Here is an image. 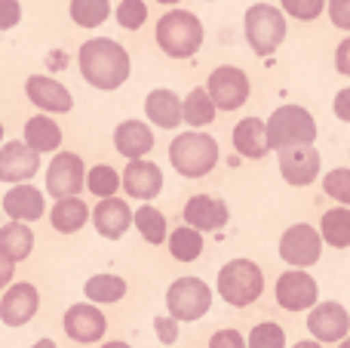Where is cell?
<instances>
[{
    "label": "cell",
    "instance_id": "cell-44",
    "mask_svg": "<svg viewBox=\"0 0 350 348\" xmlns=\"http://www.w3.org/2000/svg\"><path fill=\"white\" fill-rule=\"evenodd\" d=\"M335 68L350 77V37H345V40L338 43V49H335Z\"/></svg>",
    "mask_w": 350,
    "mask_h": 348
},
{
    "label": "cell",
    "instance_id": "cell-27",
    "mask_svg": "<svg viewBox=\"0 0 350 348\" xmlns=\"http://www.w3.org/2000/svg\"><path fill=\"white\" fill-rule=\"evenodd\" d=\"M92 210L86 207L83 197H65V201H55L49 210V225L59 234H77L80 228L90 222Z\"/></svg>",
    "mask_w": 350,
    "mask_h": 348
},
{
    "label": "cell",
    "instance_id": "cell-12",
    "mask_svg": "<svg viewBox=\"0 0 350 348\" xmlns=\"http://www.w3.org/2000/svg\"><path fill=\"white\" fill-rule=\"evenodd\" d=\"M37 312H40V290L28 281H12L0 296V324L12 330L31 324Z\"/></svg>",
    "mask_w": 350,
    "mask_h": 348
},
{
    "label": "cell",
    "instance_id": "cell-33",
    "mask_svg": "<svg viewBox=\"0 0 350 348\" xmlns=\"http://www.w3.org/2000/svg\"><path fill=\"white\" fill-rule=\"evenodd\" d=\"M166 244H170L172 259H178V262H193V259H200V253H203V234L187 225H178L170 238H166Z\"/></svg>",
    "mask_w": 350,
    "mask_h": 348
},
{
    "label": "cell",
    "instance_id": "cell-29",
    "mask_svg": "<svg viewBox=\"0 0 350 348\" xmlns=\"http://www.w3.org/2000/svg\"><path fill=\"white\" fill-rule=\"evenodd\" d=\"M320 238L326 240L335 250H347L350 247V210L347 207H335L326 210L320 219Z\"/></svg>",
    "mask_w": 350,
    "mask_h": 348
},
{
    "label": "cell",
    "instance_id": "cell-16",
    "mask_svg": "<svg viewBox=\"0 0 350 348\" xmlns=\"http://www.w3.org/2000/svg\"><path fill=\"white\" fill-rule=\"evenodd\" d=\"M308 330L314 343H341L350 333V314L341 302H320L310 308Z\"/></svg>",
    "mask_w": 350,
    "mask_h": 348
},
{
    "label": "cell",
    "instance_id": "cell-25",
    "mask_svg": "<svg viewBox=\"0 0 350 348\" xmlns=\"http://www.w3.org/2000/svg\"><path fill=\"white\" fill-rule=\"evenodd\" d=\"M34 253V232L31 225H22V222H3L0 225V256L6 262L18 265Z\"/></svg>",
    "mask_w": 350,
    "mask_h": 348
},
{
    "label": "cell",
    "instance_id": "cell-11",
    "mask_svg": "<svg viewBox=\"0 0 350 348\" xmlns=\"http://www.w3.org/2000/svg\"><path fill=\"white\" fill-rule=\"evenodd\" d=\"M320 256H323V238L317 228L298 222V225H289L283 232V238H280V259L286 265L308 269V265L320 262Z\"/></svg>",
    "mask_w": 350,
    "mask_h": 348
},
{
    "label": "cell",
    "instance_id": "cell-14",
    "mask_svg": "<svg viewBox=\"0 0 350 348\" xmlns=\"http://www.w3.org/2000/svg\"><path fill=\"white\" fill-rule=\"evenodd\" d=\"M0 213H3L10 222L28 225V222H37L46 216V197H43V191L31 182L10 185V191H6L3 201H0Z\"/></svg>",
    "mask_w": 350,
    "mask_h": 348
},
{
    "label": "cell",
    "instance_id": "cell-42",
    "mask_svg": "<svg viewBox=\"0 0 350 348\" xmlns=\"http://www.w3.org/2000/svg\"><path fill=\"white\" fill-rule=\"evenodd\" d=\"M154 333H157V339L163 345H175V339H178V321H172V318H154Z\"/></svg>",
    "mask_w": 350,
    "mask_h": 348
},
{
    "label": "cell",
    "instance_id": "cell-15",
    "mask_svg": "<svg viewBox=\"0 0 350 348\" xmlns=\"http://www.w3.org/2000/svg\"><path fill=\"white\" fill-rule=\"evenodd\" d=\"M40 173V154L31 151L22 139L0 145V182L22 185Z\"/></svg>",
    "mask_w": 350,
    "mask_h": 348
},
{
    "label": "cell",
    "instance_id": "cell-20",
    "mask_svg": "<svg viewBox=\"0 0 350 348\" xmlns=\"http://www.w3.org/2000/svg\"><path fill=\"white\" fill-rule=\"evenodd\" d=\"M90 222L105 240H120L133 228V210L123 197H105L90 213Z\"/></svg>",
    "mask_w": 350,
    "mask_h": 348
},
{
    "label": "cell",
    "instance_id": "cell-39",
    "mask_svg": "<svg viewBox=\"0 0 350 348\" xmlns=\"http://www.w3.org/2000/svg\"><path fill=\"white\" fill-rule=\"evenodd\" d=\"M209 348H249L246 345V339H243V333L240 330H215L212 333V339H209Z\"/></svg>",
    "mask_w": 350,
    "mask_h": 348
},
{
    "label": "cell",
    "instance_id": "cell-35",
    "mask_svg": "<svg viewBox=\"0 0 350 348\" xmlns=\"http://www.w3.org/2000/svg\"><path fill=\"white\" fill-rule=\"evenodd\" d=\"M249 348H286V333L280 324L273 321H265V324H255L252 333L246 339Z\"/></svg>",
    "mask_w": 350,
    "mask_h": 348
},
{
    "label": "cell",
    "instance_id": "cell-50",
    "mask_svg": "<svg viewBox=\"0 0 350 348\" xmlns=\"http://www.w3.org/2000/svg\"><path fill=\"white\" fill-rule=\"evenodd\" d=\"M338 348H350V336H347V339H341V345H338Z\"/></svg>",
    "mask_w": 350,
    "mask_h": 348
},
{
    "label": "cell",
    "instance_id": "cell-6",
    "mask_svg": "<svg viewBox=\"0 0 350 348\" xmlns=\"http://www.w3.org/2000/svg\"><path fill=\"white\" fill-rule=\"evenodd\" d=\"M246 40L258 55H271L286 40V16L271 3H252L246 10Z\"/></svg>",
    "mask_w": 350,
    "mask_h": 348
},
{
    "label": "cell",
    "instance_id": "cell-51",
    "mask_svg": "<svg viewBox=\"0 0 350 348\" xmlns=\"http://www.w3.org/2000/svg\"><path fill=\"white\" fill-rule=\"evenodd\" d=\"M3 133L6 129H3V121H0V145H3Z\"/></svg>",
    "mask_w": 350,
    "mask_h": 348
},
{
    "label": "cell",
    "instance_id": "cell-17",
    "mask_svg": "<svg viewBox=\"0 0 350 348\" xmlns=\"http://www.w3.org/2000/svg\"><path fill=\"white\" fill-rule=\"evenodd\" d=\"M320 287L308 271H283L277 281V306L286 312H304L317 306Z\"/></svg>",
    "mask_w": 350,
    "mask_h": 348
},
{
    "label": "cell",
    "instance_id": "cell-37",
    "mask_svg": "<svg viewBox=\"0 0 350 348\" xmlns=\"http://www.w3.org/2000/svg\"><path fill=\"white\" fill-rule=\"evenodd\" d=\"M323 191H326L329 197H335L341 207H350V170L347 166H338V170L326 173V179H323Z\"/></svg>",
    "mask_w": 350,
    "mask_h": 348
},
{
    "label": "cell",
    "instance_id": "cell-41",
    "mask_svg": "<svg viewBox=\"0 0 350 348\" xmlns=\"http://www.w3.org/2000/svg\"><path fill=\"white\" fill-rule=\"evenodd\" d=\"M329 18L335 28L350 31V0H329Z\"/></svg>",
    "mask_w": 350,
    "mask_h": 348
},
{
    "label": "cell",
    "instance_id": "cell-28",
    "mask_svg": "<svg viewBox=\"0 0 350 348\" xmlns=\"http://www.w3.org/2000/svg\"><path fill=\"white\" fill-rule=\"evenodd\" d=\"M83 296L92 306H111L126 296V281L120 275H92L83 284Z\"/></svg>",
    "mask_w": 350,
    "mask_h": 348
},
{
    "label": "cell",
    "instance_id": "cell-32",
    "mask_svg": "<svg viewBox=\"0 0 350 348\" xmlns=\"http://www.w3.org/2000/svg\"><path fill=\"white\" fill-rule=\"evenodd\" d=\"M68 12L77 28H98L111 16V0H71Z\"/></svg>",
    "mask_w": 350,
    "mask_h": 348
},
{
    "label": "cell",
    "instance_id": "cell-8",
    "mask_svg": "<svg viewBox=\"0 0 350 348\" xmlns=\"http://www.w3.org/2000/svg\"><path fill=\"white\" fill-rule=\"evenodd\" d=\"M43 176H46V195L55 201L80 197V191L86 188V164L74 151H55Z\"/></svg>",
    "mask_w": 350,
    "mask_h": 348
},
{
    "label": "cell",
    "instance_id": "cell-43",
    "mask_svg": "<svg viewBox=\"0 0 350 348\" xmlns=\"http://www.w3.org/2000/svg\"><path fill=\"white\" fill-rule=\"evenodd\" d=\"M332 108H335V117H338V121H347V123H350V86L338 90V96H335Z\"/></svg>",
    "mask_w": 350,
    "mask_h": 348
},
{
    "label": "cell",
    "instance_id": "cell-45",
    "mask_svg": "<svg viewBox=\"0 0 350 348\" xmlns=\"http://www.w3.org/2000/svg\"><path fill=\"white\" fill-rule=\"evenodd\" d=\"M12 277H16V265L6 262V259L0 256V293H3V290L12 284Z\"/></svg>",
    "mask_w": 350,
    "mask_h": 348
},
{
    "label": "cell",
    "instance_id": "cell-10",
    "mask_svg": "<svg viewBox=\"0 0 350 348\" xmlns=\"http://www.w3.org/2000/svg\"><path fill=\"white\" fill-rule=\"evenodd\" d=\"M62 330L71 343L77 345H96L108 333V318L102 314V308L92 302H74L65 314H62Z\"/></svg>",
    "mask_w": 350,
    "mask_h": 348
},
{
    "label": "cell",
    "instance_id": "cell-31",
    "mask_svg": "<svg viewBox=\"0 0 350 348\" xmlns=\"http://www.w3.org/2000/svg\"><path fill=\"white\" fill-rule=\"evenodd\" d=\"M133 225L139 228V234L148 240V244L160 247L166 238H170V228H166V216L160 213L157 207H151V203H142L139 210L133 213Z\"/></svg>",
    "mask_w": 350,
    "mask_h": 348
},
{
    "label": "cell",
    "instance_id": "cell-30",
    "mask_svg": "<svg viewBox=\"0 0 350 348\" xmlns=\"http://www.w3.org/2000/svg\"><path fill=\"white\" fill-rule=\"evenodd\" d=\"M215 105H212L209 92H206V86H193L191 92H187V99L181 102V121L191 123L193 129L206 127V123L215 121Z\"/></svg>",
    "mask_w": 350,
    "mask_h": 348
},
{
    "label": "cell",
    "instance_id": "cell-48",
    "mask_svg": "<svg viewBox=\"0 0 350 348\" xmlns=\"http://www.w3.org/2000/svg\"><path fill=\"white\" fill-rule=\"evenodd\" d=\"M98 348H133L129 343H120V339H114V343H105V345H98Z\"/></svg>",
    "mask_w": 350,
    "mask_h": 348
},
{
    "label": "cell",
    "instance_id": "cell-23",
    "mask_svg": "<svg viewBox=\"0 0 350 348\" xmlns=\"http://www.w3.org/2000/svg\"><path fill=\"white\" fill-rule=\"evenodd\" d=\"M62 127L53 121L49 114H34L25 121V129H22V142L37 154H55L62 151Z\"/></svg>",
    "mask_w": 350,
    "mask_h": 348
},
{
    "label": "cell",
    "instance_id": "cell-52",
    "mask_svg": "<svg viewBox=\"0 0 350 348\" xmlns=\"http://www.w3.org/2000/svg\"><path fill=\"white\" fill-rule=\"evenodd\" d=\"M0 225H3V222H0Z\"/></svg>",
    "mask_w": 350,
    "mask_h": 348
},
{
    "label": "cell",
    "instance_id": "cell-19",
    "mask_svg": "<svg viewBox=\"0 0 350 348\" xmlns=\"http://www.w3.org/2000/svg\"><path fill=\"white\" fill-rule=\"evenodd\" d=\"M280 173L295 188L317 182V176H320V151L310 145L286 148V151H280Z\"/></svg>",
    "mask_w": 350,
    "mask_h": 348
},
{
    "label": "cell",
    "instance_id": "cell-49",
    "mask_svg": "<svg viewBox=\"0 0 350 348\" xmlns=\"http://www.w3.org/2000/svg\"><path fill=\"white\" fill-rule=\"evenodd\" d=\"M157 3H163V6H175V3H181V0H157Z\"/></svg>",
    "mask_w": 350,
    "mask_h": 348
},
{
    "label": "cell",
    "instance_id": "cell-9",
    "mask_svg": "<svg viewBox=\"0 0 350 348\" xmlns=\"http://www.w3.org/2000/svg\"><path fill=\"white\" fill-rule=\"evenodd\" d=\"M212 105L218 111H237L249 102V77L243 68L237 65H218L209 74V84H206Z\"/></svg>",
    "mask_w": 350,
    "mask_h": 348
},
{
    "label": "cell",
    "instance_id": "cell-38",
    "mask_svg": "<svg viewBox=\"0 0 350 348\" xmlns=\"http://www.w3.org/2000/svg\"><path fill=\"white\" fill-rule=\"evenodd\" d=\"M280 6L292 18H298V22H314L326 10V0H280Z\"/></svg>",
    "mask_w": 350,
    "mask_h": 348
},
{
    "label": "cell",
    "instance_id": "cell-3",
    "mask_svg": "<svg viewBox=\"0 0 350 348\" xmlns=\"http://www.w3.org/2000/svg\"><path fill=\"white\" fill-rule=\"evenodd\" d=\"M265 129H267V148L277 154L295 145H314L317 139V121L301 105H280L271 114V121H265Z\"/></svg>",
    "mask_w": 350,
    "mask_h": 348
},
{
    "label": "cell",
    "instance_id": "cell-1",
    "mask_svg": "<svg viewBox=\"0 0 350 348\" xmlns=\"http://www.w3.org/2000/svg\"><path fill=\"white\" fill-rule=\"evenodd\" d=\"M77 68L90 86L102 92L120 90L133 74V59H129L126 47L111 37H92L77 49Z\"/></svg>",
    "mask_w": 350,
    "mask_h": 348
},
{
    "label": "cell",
    "instance_id": "cell-34",
    "mask_svg": "<svg viewBox=\"0 0 350 348\" xmlns=\"http://www.w3.org/2000/svg\"><path fill=\"white\" fill-rule=\"evenodd\" d=\"M86 191L96 197H117L120 191V173L111 164H96L92 170H86Z\"/></svg>",
    "mask_w": 350,
    "mask_h": 348
},
{
    "label": "cell",
    "instance_id": "cell-46",
    "mask_svg": "<svg viewBox=\"0 0 350 348\" xmlns=\"http://www.w3.org/2000/svg\"><path fill=\"white\" fill-rule=\"evenodd\" d=\"M31 348H59V345H55L53 339H37V343L31 345Z\"/></svg>",
    "mask_w": 350,
    "mask_h": 348
},
{
    "label": "cell",
    "instance_id": "cell-47",
    "mask_svg": "<svg viewBox=\"0 0 350 348\" xmlns=\"http://www.w3.org/2000/svg\"><path fill=\"white\" fill-rule=\"evenodd\" d=\"M292 348H323L320 343H314V339H301L298 345H292Z\"/></svg>",
    "mask_w": 350,
    "mask_h": 348
},
{
    "label": "cell",
    "instance_id": "cell-7",
    "mask_svg": "<svg viewBox=\"0 0 350 348\" xmlns=\"http://www.w3.org/2000/svg\"><path fill=\"white\" fill-rule=\"evenodd\" d=\"M166 308H170V318L178 321V324L200 321L212 308L209 284L200 281V277H191V275L172 281L170 290H166Z\"/></svg>",
    "mask_w": 350,
    "mask_h": 348
},
{
    "label": "cell",
    "instance_id": "cell-13",
    "mask_svg": "<svg viewBox=\"0 0 350 348\" xmlns=\"http://www.w3.org/2000/svg\"><path fill=\"white\" fill-rule=\"evenodd\" d=\"M25 96L40 114H68L74 108V96L62 80L49 77V74H31L25 80Z\"/></svg>",
    "mask_w": 350,
    "mask_h": 348
},
{
    "label": "cell",
    "instance_id": "cell-24",
    "mask_svg": "<svg viewBox=\"0 0 350 348\" xmlns=\"http://www.w3.org/2000/svg\"><path fill=\"white\" fill-rule=\"evenodd\" d=\"M234 148L240 158H249V160H261L271 148H267V129H265V121L258 117H243L240 123L234 127Z\"/></svg>",
    "mask_w": 350,
    "mask_h": 348
},
{
    "label": "cell",
    "instance_id": "cell-36",
    "mask_svg": "<svg viewBox=\"0 0 350 348\" xmlns=\"http://www.w3.org/2000/svg\"><path fill=\"white\" fill-rule=\"evenodd\" d=\"M117 25L126 31H139L148 22V3L145 0H120V6L114 10Z\"/></svg>",
    "mask_w": 350,
    "mask_h": 348
},
{
    "label": "cell",
    "instance_id": "cell-2",
    "mask_svg": "<svg viewBox=\"0 0 350 348\" xmlns=\"http://www.w3.org/2000/svg\"><path fill=\"white\" fill-rule=\"evenodd\" d=\"M154 40L170 59H191L203 47V22L187 10H170L157 18Z\"/></svg>",
    "mask_w": 350,
    "mask_h": 348
},
{
    "label": "cell",
    "instance_id": "cell-21",
    "mask_svg": "<svg viewBox=\"0 0 350 348\" xmlns=\"http://www.w3.org/2000/svg\"><path fill=\"white\" fill-rule=\"evenodd\" d=\"M185 222L193 232H218L228 222V203L221 197H209V195H193L185 203Z\"/></svg>",
    "mask_w": 350,
    "mask_h": 348
},
{
    "label": "cell",
    "instance_id": "cell-40",
    "mask_svg": "<svg viewBox=\"0 0 350 348\" xmlns=\"http://www.w3.org/2000/svg\"><path fill=\"white\" fill-rule=\"evenodd\" d=\"M22 22V3L18 0H0V31H10Z\"/></svg>",
    "mask_w": 350,
    "mask_h": 348
},
{
    "label": "cell",
    "instance_id": "cell-18",
    "mask_svg": "<svg viewBox=\"0 0 350 348\" xmlns=\"http://www.w3.org/2000/svg\"><path fill=\"white\" fill-rule=\"evenodd\" d=\"M120 185L129 197H135V201H142V203H151L154 197L163 191V170H160L157 164H151L148 158L129 160L120 176Z\"/></svg>",
    "mask_w": 350,
    "mask_h": 348
},
{
    "label": "cell",
    "instance_id": "cell-26",
    "mask_svg": "<svg viewBox=\"0 0 350 348\" xmlns=\"http://www.w3.org/2000/svg\"><path fill=\"white\" fill-rule=\"evenodd\" d=\"M145 114L160 129H175L181 123V99L172 90H166V86L151 90L145 99Z\"/></svg>",
    "mask_w": 350,
    "mask_h": 348
},
{
    "label": "cell",
    "instance_id": "cell-4",
    "mask_svg": "<svg viewBox=\"0 0 350 348\" xmlns=\"http://www.w3.org/2000/svg\"><path fill=\"white\" fill-rule=\"evenodd\" d=\"M170 164L175 166L178 176L203 179L218 164V142L209 133H200V129L175 136L170 145Z\"/></svg>",
    "mask_w": 350,
    "mask_h": 348
},
{
    "label": "cell",
    "instance_id": "cell-5",
    "mask_svg": "<svg viewBox=\"0 0 350 348\" xmlns=\"http://www.w3.org/2000/svg\"><path fill=\"white\" fill-rule=\"evenodd\" d=\"M265 293V271L252 259H230L218 271V296L234 308H246Z\"/></svg>",
    "mask_w": 350,
    "mask_h": 348
},
{
    "label": "cell",
    "instance_id": "cell-22",
    "mask_svg": "<svg viewBox=\"0 0 350 348\" xmlns=\"http://www.w3.org/2000/svg\"><path fill=\"white\" fill-rule=\"evenodd\" d=\"M114 148L126 160H145L154 151V129L145 121H123L114 129Z\"/></svg>",
    "mask_w": 350,
    "mask_h": 348
}]
</instances>
